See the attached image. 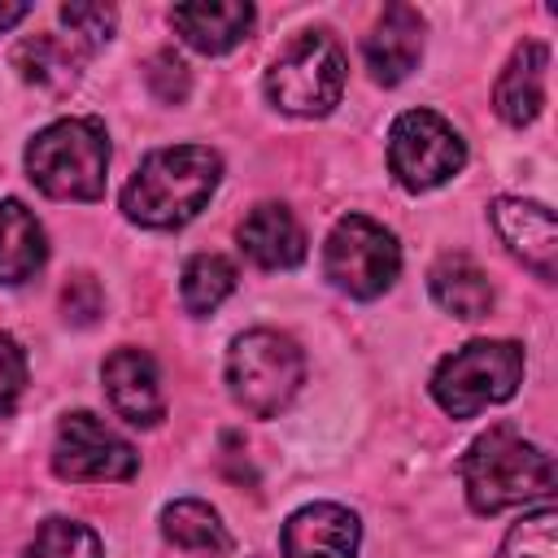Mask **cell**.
Wrapping results in <instances>:
<instances>
[{
    "mask_svg": "<svg viewBox=\"0 0 558 558\" xmlns=\"http://www.w3.org/2000/svg\"><path fill=\"white\" fill-rule=\"evenodd\" d=\"M362 541L357 514L336 501L301 506L283 523V558H353Z\"/></svg>",
    "mask_w": 558,
    "mask_h": 558,
    "instance_id": "11",
    "label": "cell"
},
{
    "mask_svg": "<svg viewBox=\"0 0 558 558\" xmlns=\"http://www.w3.org/2000/svg\"><path fill=\"white\" fill-rule=\"evenodd\" d=\"M87 48L78 39H61V35H31L17 44L13 52V65L26 83L35 87H48V92H65L74 78H78V65H83Z\"/></svg>",
    "mask_w": 558,
    "mask_h": 558,
    "instance_id": "19",
    "label": "cell"
},
{
    "mask_svg": "<svg viewBox=\"0 0 558 558\" xmlns=\"http://www.w3.org/2000/svg\"><path fill=\"white\" fill-rule=\"evenodd\" d=\"M170 26L183 35L187 48L196 52H231L248 31H253V4L244 0H201V4H174Z\"/></svg>",
    "mask_w": 558,
    "mask_h": 558,
    "instance_id": "14",
    "label": "cell"
},
{
    "mask_svg": "<svg viewBox=\"0 0 558 558\" xmlns=\"http://www.w3.org/2000/svg\"><path fill=\"white\" fill-rule=\"evenodd\" d=\"M48 257L44 227L22 201H0V283H26Z\"/></svg>",
    "mask_w": 558,
    "mask_h": 558,
    "instance_id": "18",
    "label": "cell"
},
{
    "mask_svg": "<svg viewBox=\"0 0 558 558\" xmlns=\"http://www.w3.org/2000/svg\"><path fill=\"white\" fill-rule=\"evenodd\" d=\"M362 52H366L371 78L384 83V87H397V83L418 65V57H423V17H418V9H410V4H388V9L379 13L375 31L366 35Z\"/></svg>",
    "mask_w": 558,
    "mask_h": 558,
    "instance_id": "12",
    "label": "cell"
},
{
    "mask_svg": "<svg viewBox=\"0 0 558 558\" xmlns=\"http://www.w3.org/2000/svg\"><path fill=\"white\" fill-rule=\"evenodd\" d=\"M323 270L340 292H349L357 301H371V296L388 292L397 270H401L397 235L388 227H379L375 218H366V214H344L327 235Z\"/></svg>",
    "mask_w": 558,
    "mask_h": 558,
    "instance_id": "7",
    "label": "cell"
},
{
    "mask_svg": "<svg viewBox=\"0 0 558 558\" xmlns=\"http://www.w3.org/2000/svg\"><path fill=\"white\" fill-rule=\"evenodd\" d=\"M493 227L506 240V248L514 257H523V266H532L541 279L558 275V227H554V209H545L541 201H523V196H497L493 201Z\"/></svg>",
    "mask_w": 558,
    "mask_h": 558,
    "instance_id": "10",
    "label": "cell"
},
{
    "mask_svg": "<svg viewBox=\"0 0 558 558\" xmlns=\"http://www.w3.org/2000/svg\"><path fill=\"white\" fill-rule=\"evenodd\" d=\"M140 466V453L109 432L96 414L78 410L65 414L57 427V445H52V471L61 480L74 484H105V480H131Z\"/></svg>",
    "mask_w": 558,
    "mask_h": 558,
    "instance_id": "9",
    "label": "cell"
},
{
    "mask_svg": "<svg viewBox=\"0 0 558 558\" xmlns=\"http://www.w3.org/2000/svg\"><path fill=\"white\" fill-rule=\"evenodd\" d=\"M148 87L161 105H179L187 96V65L174 52H157L148 61Z\"/></svg>",
    "mask_w": 558,
    "mask_h": 558,
    "instance_id": "26",
    "label": "cell"
},
{
    "mask_svg": "<svg viewBox=\"0 0 558 558\" xmlns=\"http://www.w3.org/2000/svg\"><path fill=\"white\" fill-rule=\"evenodd\" d=\"M501 558H558V514L549 501H541V510L523 514L506 532Z\"/></svg>",
    "mask_w": 558,
    "mask_h": 558,
    "instance_id": "23",
    "label": "cell"
},
{
    "mask_svg": "<svg viewBox=\"0 0 558 558\" xmlns=\"http://www.w3.org/2000/svg\"><path fill=\"white\" fill-rule=\"evenodd\" d=\"M26 558H105L100 536L78 519H44L35 541L26 545Z\"/></svg>",
    "mask_w": 558,
    "mask_h": 558,
    "instance_id": "22",
    "label": "cell"
},
{
    "mask_svg": "<svg viewBox=\"0 0 558 558\" xmlns=\"http://www.w3.org/2000/svg\"><path fill=\"white\" fill-rule=\"evenodd\" d=\"M388 166L401 187L427 192L466 166V144L440 113L405 109L388 131Z\"/></svg>",
    "mask_w": 558,
    "mask_h": 558,
    "instance_id": "8",
    "label": "cell"
},
{
    "mask_svg": "<svg viewBox=\"0 0 558 558\" xmlns=\"http://www.w3.org/2000/svg\"><path fill=\"white\" fill-rule=\"evenodd\" d=\"M105 392L109 405L131 423V427H157L166 414L161 401V384H157V366L148 353L140 349H113L105 357Z\"/></svg>",
    "mask_w": 558,
    "mask_h": 558,
    "instance_id": "13",
    "label": "cell"
},
{
    "mask_svg": "<svg viewBox=\"0 0 558 558\" xmlns=\"http://www.w3.org/2000/svg\"><path fill=\"white\" fill-rule=\"evenodd\" d=\"M462 484H466V501L475 514L549 501L554 458L541 445L523 440V432H514L510 423H497L471 440V449L462 458Z\"/></svg>",
    "mask_w": 558,
    "mask_h": 558,
    "instance_id": "2",
    "label": "cell"
},
{
    "mask_svg": "<svg viewBox=\"0 0 558 558\" xmlns=\"http://www.w3.org/2000/svg\"><path fill=\"white\" fill-rule=\"evenodd\" d=\"M161 532L170 545L179 549H227V527L218 519L214 506L196 501V497H183V501H170L161 510Z\"/></svg>",
    "mask_w": 558,
    "mask_h": 558,
    "instance_id": "20",
    "label": "cell"
},
{
    "mask_svg": "<svg viewBox=\"0 0 558 558\" xmlns=\"http://www.w3.org/2000/svg\"><path fill=\"white\" fill-rule=\"evenodd\" d=\"M427 283H432L436 305L445 314H453V318H466L471 323V318H484L493 310V283H488V275L471 257H462V253H445L432 266Z\"/></svg>",
    "mask_w": 558,
    "mask_h": 558,
    "instance_id": "17",
    "label": "cell"
},
{
    "mask_svg": "<svg viewBox=\"0 0 558 558\" xmlns=\"http://www.w3.org/2000/svg\"><path fill=\"white\" fill-rule=\"evenodd\" d=\"M240 248L262 266V270H292L305 257V231L292 218L288 205H257L240 222Z\"/></svg>",
    "mask_w": 558,
    "mask_h": 558,
    "instance_id": "15",
    "label": "cell"
},
{
    "mask_svg": "<svg viewBox=\"0 0 558 558\" xmlns=\"http://www.w3.org/2000/svg\"><path fill=\"white\" fill-rule=\"evenodd\" d=\"M222 179V161L205 144H174L157 148L140 161L131 183L122 187V214L140 227H183L205 209Z\"/></svg>",
    "mask_w": 558,
    "mask_h": 558,
    "instance_id": "1",
    "label": "cell"
},
{
    "mask_svg": "<svg viewBox=\"0 0 558 558\" xmlns=\"http://www.w3.org/2000/svg\"><path fill=\"white\" fill-rule=\"evenodd\" d=\"M61 22L74 31V39L83 48H96V44H105L113 35L118 13L109 4H61Z\"/></svg>",
    "mask_w": 558,
    "mask_h": 558,
    "instance_id": "24",
    "label": "cell"
},
{
    "mask_svg": "<svg viewBox=\"0 0 558 558\" xmlns=\"http://www.w3.org/2000/svg\"><path fill=\"white\" fill-rule=\"evenodd\" d=\"M545 70H549V48L545 44H519L514 57L506 61L497 87H493V105L510 126H527L541 105H545Z\"/></svg>",
    "mask_w": 558,
    "mask_h": 558,
    "instance_id": "16",
    "label": "cell"
},
{
    "mask_svg": "<svg viewBox=\"0 0 558 558\" xmlns=\"http://www.w3.org/2000/svg\"><path fill=\"white\" fill-rule=\"evenodd\" d=\"M22 388H26V353L9 331H0V414L17 405Z\"/></svg>",
    "mask_w": 558,
    "mask_h": 558,
    "instance_id": "25",
    "label": "cell"
},
{
    "mask_svg": "<svg viewBox=\"0 0 558 558\" xmlns=\"http://www.w3.org/2000/svg\"><path fill=\"white\" fill-rule=\"evenodd\" d=\"M235 292V266L218 253H196L187 266H183V279H179V296H183V310L187 314H214L227 296Z\"/></svg>",
    "mask_w": 558,
    "mask_h": 558,
    "instance_id": "21",
    "label": "cell"
},
{
    "mask_svg": "<svg viewBox=\"0 0 558 558\" xmlns=\"http://www.w3.org/2000/svg\"><path fill=\"white\" fill-rule=\"evenodd\" d=\"M109 135L96 118H61L26 144V174L44 196L96 201L105 192Z\"/></svg>",
    "mask_w": 558,
    "mask_h": 558,
    "instance_id": "3",
    "label": "cell"
},
{
    "mask_svg": "<svg viewBox=\"0 0 558 558\" xmlns=\"http://www.w3.org/2000/svg\"><path fill=\"white\" fill-rule=\"evenodd\" d=\"M61 305H65V318H70V323L87 327V323L100 314V305H105L100 283H96L92 275H74V279L65 283V292H61Z\"/></svg>",
    "mask_w": 558,
    "mask_h": 558,
    "instance_id": "27",
    "label": "cell"
},
{
    "mask_svg": "<svg viewBox=\"0 0 558 558\" xmlns=\"http://www.w3.org/2000/svg\"><path fill=\"white\" fill-rule=\"evenodd\" d=\"M344 92V52L327 31L296 35L266 74V96L275 109L296 118H323L340 105Z\"/></svg>",
    "mask_w": 558,
    "mask_h": 558,
    "instance_id": "6",
    "label": "cell"
},
{
    "mask_svg": "<svg viewBox=\"0 0 558 558\" xmlns=\"http://www.w3.org/2000/svg\"><path fill=\"white\" fill-rule=\"evenodd\" d=\"M301 379H305V357L292 336L270 327L235 336L227 353V384H231V397L253 418H275L296 397Z\"/></svg>",
    "mask_w": 558,
    "mask_h": 558,
    "instance_id": "5",
    "label": "cell"
},
{
    "mask_svg": "<svg viewBox=\"0 0 558 558\" xmlns=\"http://www.w3.org/2000/svg\"><path fill=\"white\" fill-rule=\"evenodd\" d=\"M523 384V344L514 340H471L453 349L436 375H432V397L445 414L471 418L497 401H510Z\"/></svg>",
    "mask_w": 558,
    "mask_h": 558,
    "instance_id": "4",
    "label": "cell"
},
{
    "mask_svg": "<svg viewBox=\"0 0 558 558\" xmlns=\"http://www.w3.org/2000/svg\"><path fill=\"white\" fill-rule=\"evenodd\" d=\"M26 13H31V9H26L22 0H0V35H4L9 26H17Z\"/></svg>",
    "mask_w": 558,
    "mask_h": 558,
    "instance_id": "28",
    "label": "cell"
}]
</instances>
